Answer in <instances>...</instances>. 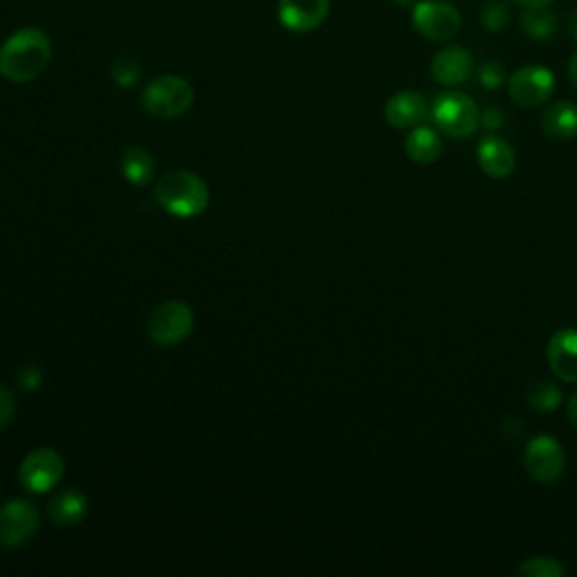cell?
Listing matches in <instances>:
<instances>
[{
    "label": "cell",
    "mask_w": 577,
    "mask_h": 577,
    "mask_svg": "<svg viewBox=\"0 0 577 577\" xmlns=\"http://www.w3.org/2000/svg\"><path fill=\"white\" fill-rule=\"evenodd\" d=\"M50 59V37L39 28H23L0 48V75L14 84H28L46 72Z\"/></svg>",
    "instance_id": "cell-1"
},
{
    "label": "cell",
    "mask_w": 577,
    "mask_h": 577,
    "mask_svg": "<svg viewBox=\"0 0 577 577\" xmlns=\"http://www.w3.org/2000/svg\"><path fill=\"white\" fill-rule=\"evenodd\" d=\"M154 195L160 208L178 219L199 217L211 204V189L206 180L189 169L167 172L156 183Z\"/></svg>",
    "instance_id": "cell-2"
},
{
    "label": "cell",
    "mask_w": 577,
    "mask_h": 577,
    "mask_svg": "<svg viewBox=\"0 0 577 577\" xmlns=\"http://www.w3.org/2000/svg\"><path fill=\"white\" fill-rule=\"evenodd\" d=\"M143 109L151 118L172 120L187 114L195 105V88L178 75H160L143 90Z\"/></svg>",
    "instance_id": "cell-3"
},
{
    "label": "cell",
    "mask_w": 577,
    "mask_h": 577,
    "mask_svg": "<svg viewBox=\"0 0 577 577\" xmlns=\"http://www.w3.org/2000/svg\"><path fill=\"white\" fill-rule=\"evenodd\" d=\"M431 120L442 134L456 140H462V138H469L480 127V111L467 95L449 90L438 95L433 100Z\"/></svg>",
    "instance_id": "cell-4"
},
{
    "label": "cell",
    "mask_w": 577,
    "mask_h": 577,
    "mask_svg": "<svg viewBox=\"0 0 577 577\" xmlns=\"http://www.w3.org/2000/svg\"><path fill=\"white\" fill-rule=\"evenodd\" d=\"M192 327H195V312L183 301L160 303L147 323L149 339L160 348H172L183 343Z\"/></svg>",
    "instance_id": "cell-5"
},
{
    "label": "cell",
    "mask_w": 577,
    "mask_h": 577,
    "mask_svg": "<svg viewBox=\"0 0 577 577\" xmlns=\"http://www.w3.org/2000/svg\"><path fill=\"white\" fill-rule=\"evenodd\" d=\"M524 467L539 486H552L566 471L564 447L550 436H535L524 451Z\"/></svg>",
    "instance_id": "cell-6"
},
{
    "label": "cell",
    "mask_w": 577,
    "mask_h": 577,
    "mask_svg": "<svg viewBox=\"0 0 577 577\" xmlns=\"http://www.w3.org/2000/svg\"><path fill=\"white\" fill-rule=\"evenodd\" d=\"M411 21L424 39L438 43L451 41L462 28L460 12L444 0H420L413 6Z\"/></svg>",
    "instance_id": "cell-7"
},
{
    "label": "cell",
    "mask_w": 577,
    "mask_h": 577,
    "mask_svg": "<svg viewBox=\"0 0 577 577\" xmlns=\"http://www.w3.org/2000/svg\"><path fill=\"white\" fill-rule=\"evenodd\" d=\"M41 524V515L35 503L26 499L8 501L0 508V546L23 548L32 541Z\"/></svg>",
    "instance_id": "cell-8"
},
{
    "label": "cell",
    "mask_w": 577,
    "mask_h": 577,
    "mask_svg": "<svg viewBox=\"0 0 577 577\" xmlns=\"http://www.w3.org/2000/svg\"><path fill=\"white\" fill-rule=\"evenodd\" d=\"M63 471H66V462L55 449H35L21 462L19 478H21V486L28 492L46 495L59 486Z\"/></svg>",
    "instance_id": "cell-9"
},
{
    "label": "cell",
    "mask_w": 577,
    "mask_h": 577,
    "mask_svg": "<svg viewBox=\"0 0 577 577\" xmlns=\"http://www.w3.org/2000/svg\"><path fill=\"white\" fill-rule=\"evenodd\" d=\"M508 90L515 105L524 109H535L548 102L555 90V75L544 66H524L508 79Z\"/></svg>",
    "instance_id": "cell-10"
},
{
    "label": "cell",
    "mask_w": 577,
    "mask_h": 577,
    "mask_svg": "<svg viewBox=\"0 0 577 577\" xmlns=\"http://www.w3.org/2000/svg\"><path fill=\"white\" fill-rule=\"evenodd\" d=\"M330 14V0H280L277 19L294 35L319 30Z\"/></svg>",
    "instance_id": "cell-11"
},
{
    "label": "cell",
    "mask_w": 577,
    "mask_h": 577,
    "mask_svg": "<svg viewBox=\"0 0 577 577\" xmlns=\"http://www.w3.org/2000/svg\"><path fill=\"white\" fill-rule=\"evenodd\" d=\"M546 359L557 379L577 383V330L555 332L546 345Z\"/></svg>",
    "instance_id": "cell-12"
},
{
    "label": "cell",
    "mask_w": 577,
    "mask_h": 577,
    "mask_svg": "<svg viewBox=\"0 0 577 577\" xmlns=\"http://www.w3.org/2000/svg\"><path fill=\"white\" fill-rule=\"evenodd\" d=\"M476 160L490 178H508L517 167V154L512 145L499 136H486L478 143Z\"/></svg>",
    "instance_id": "cell-13"
},
{
    "label": "cell",
    "mask_w": 577,
    "mask_h": 577,
    "mask_svg": "<svg viewBox=\"0 0 577 577\" xmlns=\"http://www.w3.org/2000/svg\"><path fill=\"white\" fill-rule=\"evenodd\" d=\"M471 68H473L471 52L464 50L462 46H447L431 61L433 79L449 88L464 84L471 75Z\"/></svg>",
    "instance_id": "cell-14"
},
{
    "label": "cell",
    "mask_w": 577,
    "mask_h": 577,
    "mask_svg": "<svg viewBox=\"0 0 577 577\" xmlns=\"http://www.w3.org/2000/svg\"><path fill=\"white\" fill-rule=\"evenodd\" d=\"M427 114H429V105L424 100V95H420L415 90L395 92L393 98L387 102V109H383L387 123L395 129H413V127L422 125Z\"/></svg>",
    "instance_id": "cell-15"
},
{
    "label": "cell",
    "mask_w": 577,
    "mask_h": 577,
    "mask_svg": "<svg viewBox=\"0 0 577 577\" xmlns=\"http://www.w3.org/2000/svg\"><path fill=\"white\" fill-rule=\"evenodd\" d=\"M86 515H88V497L79 490H63L48 506V517L59 528L77 526L86 519Z\"/></svg>",
    "instance_id": "cell-16"
},
{
    "label": "cell",
    "mask_w": 577,
    "mask_h": 577,
    "mask_svg": "<svg viewBox=\"0 0 577 577\" xmlns=\"http://www.w3.org/2000/svg\"><path fill=\"white\" fill-rule=\"evenodd\" d=\"M541 131L552 140H573L577 136V107L573 102H555L541 116Z\"/></svg>",
    "instance_id": "cell-17"
},
{
    "label": "cell",
    "mask_w": 577,
    "mask_h": 577,
    "mask_svg": "<svg viewBox=\"0 0 577 577\" xmlns=\"http://www.w3.org/2000/svg\"><path fill=\"white\" fill-rule=\"evenodd\" d=\"M442 138L433 127L418 125L407 138V154L418 165H433L442 156Z\"/></svg>",
    "instance_id": "cell-18"
},
{
    "label": "cell",
    "mask_w": 577,
    "mask_h": 577,
    "mask_svg": "<svg viewBox=\"0 0 577 577\" xmlns=\"http://www.w3.org/2000/svg\"><path fill=\"white\" fill-rule=\"evenodd\" d=\"M123 176L136 185V187H145L154 180V174H156V160L154 156L140 147V145H134L129 147L125 154H123Z\"/></svg>",
    "instance_id": "cell-19"
},
{
    "label": "cell",
    "mask_w": 577,
    "mask_h": 577,
    "mask_svg": "<svg viewBox=\"0 0 577 577\" xmlns=\"http://www.w3.org/2000/svg\"><path fill=\"white\" fill-rule=\"evenodd\" d=\"M526 402L537 413H552L561 404V391L548 379H537L526 389Z\"/></svg>",
    "instance_id": "cell-20"
},
{
    "label": "cell",
    "mask_w": 577,
    "mask_h": 577,
    "mask_svg": "<svg viewBox=\"0 0 577 577\" xmlns=\"http://www.w3.org/2000/svg\"><path fill=\"white\" fill-rule=\"evenodd\" d=\"M555 14L548 8H530L521 14V28L530 39L546 41L555 35Z\"/></svg>",
    "instance_id": "cell-21"
},
{
    "label": "cell",
    "mask_w": 577,
    "mask_h": 577,
    "mask_svg": "<svg viewBox=\"0 0 577 577\" xmlns=\"http://www.w3.org/2000/svg\"><path fill=\"white\" fill-rule=\"evenodd\" d=\"M517 573L521 577H564L566 566L550 555H537V557H528L526 561H521Z\"/></svg>",
    "instance_id": "cell-22"
},
{
    "label": "cell",
    "mask_w": 577,
    "mask_h": 577,
    "mask_svg": "<svg viewBox=\"0 0 577 577\" xmlns=\"http://www.w3.org/2000/svg\"><path fill=\"white\" fill-rule=\"evenodd\" d=\"M478 19L488 32H501L510 23V8L503 0H488V3L480 8Z\"/></svg>",
    "instance_id": "cell-23"
},
{
    "label": "cell",
    "mask_w": 577,
    "mask_h": 577,
    "mask_svg": "<svg viewBox=\"0 0 577 577\" xmlns=\"http://www.w3.org/2000/svg\"><path fill=\"white\" fill-rule=\"evenodd\" d=\"M111 77H114V81H116L118 86L131 88V86L138 84V79H140V68H138V63L131 61V59H116V61L111 63Z\"/></svg>",
    "instance_id": "cell-24"
},
{
    "label": "cell",
    "mask_w": 577,
    "mask_h": 577,
    "mask_svg": "<svg viewBox=\"0 0 577 577\" xmlns=\"http://www.w3.org/2000/svg\"><path fill=\"white\" fill-rule=\"evenodd\" d=\"M478 81L480 86H486L488 90H497L506 84V70L499 61H486L478 68Z\"/></svg>",
    "instance_id": "cell-25"
},
{
    "label": "cell",
    "mask_w": 577,
    "mask_h": 577,
    "mask_svg": "<svg viewBox=\"0 0 577 577\" xmlns=\"http://www.w3.org/2000/svg\"><path fill=\"white\" fill-rule=\"evenodd\" d=\"M17 413V398L8 387H0V431L8 429Z\"/></svg>",
    "instance_id": "cell-26"
},
{
    "label": "cell",
    "mask_w": 577,
    "mask_h": 577,
    "mask_svg": "<svg viewBox=\"0 0 577 577\" xmlns=\"http://www.w3.org/2000/svg\"><path fill=\"white\" fill-rule=\"evenodd\" d=\"M506 125V114L499 107H488L480 114V127L488 131H499Z\"/></svg>",
    "instance_id": "cell-27"
},
{
    "label": "cell",
    "mask_w": 577,
    "mask_h": 577,
    "mask_svg": "<svg viewBox=\"0 0 577 577\" xmlns=\"http://www.w3.org/2000/svg\"><path fill=\"white\" fill-rule=\"evenodd\" d=\"M41 383V372H39V368H35V365H26L23 370H21V374H19V387L23 389V391H35L37 387Z\"/></svg>",
    "instance_id": "cell-28"
},
{
    "label": "cell",
    "mask_w": 577,
    "mask_h": 577,
    "mask_svg": "<svg viewBox=\"0 0 577 577\" xmlns=\"http://www.w3.org/2000/svg\"><path fill=\"white\" fill-rule=\"evenodd\" d=\"M517 3L526 10H530V8H548L555 3V0H517Z\"/></svg>",
    "instance_id": "cell-29"
},
{
    "label": "cell",
    "mask_w": 577,
    "mask_h": 577,
    "mask_svg": "<svg viewBox=\"0 0 577 577\" xmlns=\"http://www.w3.org/2000/svg\"><path fill=\"white\" fill-rule=\"evenodd\" d=\"M568 420H570V427L575 429V433H577V393L570 398V402H568Z\"/></svg>",
    "instance_id": "cell-30"
},
{
    "label": "cell",
    "mask_w": 577,
    "mask_h": 577,
    "mask_svg": "<svg viewBox=\"0 0 577 577\" xmlns=\"http://www.w3.org/2000/svg\"><path fill=\"white\" fill-rule=\"evenodd\" d=\"M568 79L573 86H577V52L568 61Z\"/></svg>",
    "instance_id": "cell-31"
},
{
    "label": "cell",
    "mask_w": 577,
    "mask_h": 577,
    "mask_svg": "<svg viewBox=\"0 0 577 577\" xmlns=\"http://www.w3.org/2000/svg\"><path fill=\"white\" fill-rule=\"evenodd\" d=\"M568 35L573 37V41H577V10L568 19Z\"/></svg>",
    "instance_id": "cell-32"
},
{
    "label": "cell",
    "mask_w": 577,
    "mask_h": 577,
    "mask_svg": "<svg viewBox=\"0 0 577 577\" xmlns=\"http://www.w3.org/2000/svg\"><path fill=\"white\" fill-rule=\"evenodd\" d=\"M418 3V0H393V6L398 8H413Z\"/></svg>",
    "instance_id": "cell-33"
}]
</instances>
